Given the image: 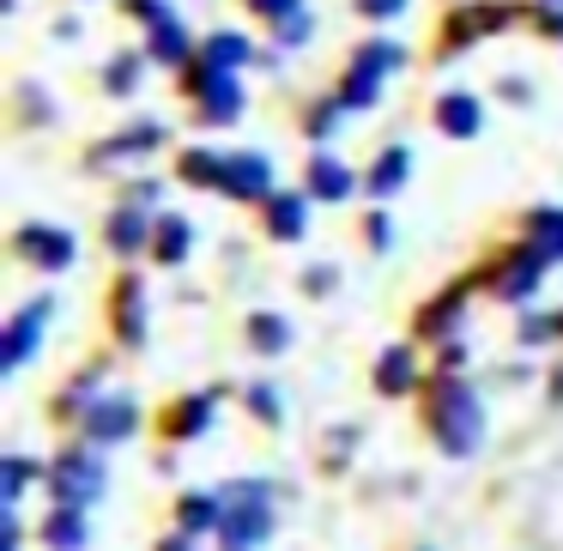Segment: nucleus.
Segmentation results:
<instances>
[{
  "label": "nucleus",
  "mask_w": 563,
  "mask_h": 551,
  "mask_svg": "<svg viewBox=\"0 0 563 551\" xmlns=\"http://www.w3.org/2000/svg\"><path fill=\"white\" fill-rule=\"evenodd\" d=\"M424 425L442 442V454H473L478 437H485V406H478V394L466 382L442 376L424 400Z\"/></svg>",
  "instance_id": "obj_1"
},
{
  "label": "nucleus",
  "mask_w": 563,
  "mask_h": 551,
  "mask_svg": "<svg viewBox=\"0 0 563 551\" xmlns=\"http://www.w3.org/2000/svg\"><path fill=\"white\" fill-rule=\"evenodd\" d=\"M231 497H224V551H261V539L273 533V491L261 485V478H249V485H224Z\"/></svg>",
  "instance_id": "obj_2"
},
{
  "label": "nucleus",
  "mask_w": 563,
  "mask_h": 551,
  "mask_svg": "<svg viewBox=\"0 0 563 551\" xmlns=\"http://www.w3.org/2000/svg\"><path fill=\"white\" fill-rule=\"evenodd\" d=\"M49 497H55V509H91L103 497V461L91 449H67L49 466Z\"/></svg>",
  "instance_id": "obj_3"
},
{
  "label": "nucleus",
  "mask_w": 563,
  "mask_h": 551,
  "mask_svg": "<svg viewBox=\"0 0 563 551\" xmlns=\"http://www.w3.org/2000/svg\"><path fill=\"white\" fill-rule=\"evenodd\" d=\"M406 62V49L400 43H364V49H357V62H352V74H345V86H340V103L345 110H369V103H376V91H382V79L394 74V67Z\"/></svg>",
  "instance_id": "obj_4"
},
{
  "label": "nucleus",
  "mask_w": 563,
  "mask_h": 551,
  "mask_svg": "<svg viewBox=\"0 0 563 551\" xmlns=\"http://www.w3.org/2000/svg\"><path fill=\"white\" fill-rule=\"evenodd\" d=\"M55 316V297H37V304H25L7 328H0V376H13V370H25L31 357H37V340L43 328H49Z\"/></svg>",
  "instance_id": "obj_5"
},
{
  "label": "nucleus",
  "mask_w": 563,
  "mask_h": 551,
  "mask_svg": "<svg viewBox=\"0 0 563 551\" xmlns=\"http://www.w3.org/2000/svg\"><path fill=\"white\" fill-rule=\"evenodd\" d=\"M13 249L31 261V267H43V273H67V267H74V231H62V224H19Z\"/></svg>",
  "instance_id": "obj_6"
},
{
  "label": "nucleus",
  "mask_w": 563,
  "mask_h": 551,
  "mask_svg": "<svg viewBox=\"0 0 563 551\" xmlns=\"http://www.w3.org/2000/svg\"><path fill=\"white\" fill-rule=\"evenodd\" d=\"M188 91H195V103H200V122H236V115H243V91H236V79L212 74L207 62L188 67Z\"/></svg>",
  "instance_id": "obj_7"
},
{
  "label": "nucleus",
  "mask_w": 563,
  "mask_h": 551,
  "mask_svg": "<svg viewBox=\"0 0 563 551\" xmlns=\"http://www.w3.org/2000/svg\"><path fill=\"white\" fill-rule=\"evenodd\" d=\"M224 195H231V200H249V207H267V200H273V164L261 158V152H231Z\"/></svg>",
  "instance_id": "obj_8"
},
{
  "label": "nucleus",
  "mask_w": 563,
  "mask_h": 551,
  "mask_svg": "<svg viewBox=\"0 0 563 551\" xmlns=\"http://www.w3.org/2000/svg\"><path fill=\"white\" fill-rule=\"evenodd\" d=\"M140 425V406L128 394H98V406L86 412V437L91 442H128Z\"/></svg>",
  "instance_id": "obj_9"
},
{
  "label": "nucleus",
  "mask_w": 563,
  "mask_h": 551,
  "mask_svg": "<svg viewBox=\"0 0 563 551\" xmlns=\"http://www.w3.org/2000/svg\"><path fill=\"white\" fill-rule=\"evenodd\" d=\"M430 122H437V134H449V140H473L478 128H485V103H478L473 91H449V98H437Z\"/></svg>",
  "instance_id": "obj_10"
},
{
  "label": "nucleus",
  "mask_w": 563,
  "mask_h": 551,
  "mask_svg": "<svg viewBox=\"0 0 563 551\" xmlns=\"http://www.w3.org/2000/svg\"><path fill=\"white\" fill-rule=\"evenodd\" d=\"M539 279H545V255H539V249H515L509 261H503V273L490 285H497L503 297H509V304H527V297L539 291Z\"/></svg>",
  "instance_id": "obj_11"
},
{
  "label": "nucleus",
  "mask_w": 563,
  "mask_h": 551,
  "mask_svg": "<svg viewBox=\"0 0 563 551\" xmlns=\"http://www.w3.org/2000/svg\"><path fill=\"white\" fill-rule=\"evenodd\" d=\"M152 207H134V200H122V207L110 212V249L115 255H140V249H152Z\"/></svg>",
  "instance_id": "obj_12"
},
{
  "label": "nucleus",
  "mask_w": 563,
  "mask_h": 551,
  "mask_svg": "<svg viewBox=\"0 0 563 551\" xmlns=\"http://www.w3.org/2000/svg\"><path fill=\"white\" fill-rule=\"evenodd\" d=\"M352 188H357V176L345 170L333 152H316V158H309V176H303V195L309 200H345Z\"/></svg>",
  "instance_id": "obj_13"
},
{
  "label": "nucleus",
  "mask_w": 563,
  "mask_h": 551,
  "mask_svg": "<svg viewBox=\"0 0 563 551\" xmlns=\"http://www.w3.org/2000/svg\"><path fill=\"white\" fill-rule=\"evenodd\" d=\"M376 388L388 394V400H400V394L418 388V357H412V345H388V352L376 357Z\"/></svg>",
  "instance_id": "obj_14"
},
{
  "label": "nucleus",
  "mask_w": 563,
  "mask_h": 551,
  "mask_svg": "<svg viewBox=\"0 0 563 551\" xmlns=\"http://www.w3.org/2000/svg\"><path fill=\"white\" fill-rule=\"evenodd\" d=\"M224 170H231V152H212V146H195L176 158V176L195 188H224Z\"/></svg>",
  "instance_id": "obj_15"
},
{
  "label": "nucleus",
  "mask_w": 563,
  "mask_h": 551,
  "mask_svg": "<svg viewBox=\"0 0 563 551\" xmlns=\"http://www.w3.org/2000/svg\"><path fill=\"white\" fill-rule=\"evenodd\" d=\"M267 231L279 243H297L309 231V195H273L267 200Z\"/></svg>",
  "instance_id": "obj_16"
},
{
  "label": "nucleus",
  "mask_w": 563,
  "mask_h": 551,
  "mask_svg": "<svg viewBox=\"0 0 563 551\" xmlns=\"http://www.w3.org/2000/svg\"><path fill=\"white\" fill-rule=\"evenodd\" d=\"M249 37H236V31H212L207 43H200V62L212 67V74H236V67H249Z\"/></svg>",
  "instance_id": "obj_17"
},
{
  "label": "nucleus",
  "mask_w": 563,
  "mask_h": 551,
  "mask_svg": "<svg viewBox=\"0 0 563 551\" xmlns=\"http://www.w3.org/2000/svg\"><path fill=\"white\" fill-rule=\"evenodd\" d=\"M188 243H195V224L176 219V212H164L158 231H152V261H164V267H176V261H188Z\"/></svg>",
  "instance_id": "obj_18"
},
{
  "label": "nucleus",
  "mask_w": 563,
  "mask_h": 551,
  "mask_svg": "<svg viewBox=\"0 0 563 551\" xmlns=\"http://www.w3.org/2000/svg\"><path fill=\"white\" fill-rule=\"evenodd\" d=\"M249 345H255V352H267V357L291 352V321L273 316V309H255V316H249Z\"/></svg>",
  "instance_id": "obj_19"
},
{
  "label": "nucleus",
  "mask_w": 563,
  "mask_h": 551,
  "mask_svg": "<svg viewBox=\"0 0 563 551\" xmlns=\"http://www.w3.org/2000/svg\"><path fill=\"white\" fill-rule=\"evenodd\" d=\"M152 146H164V128H158V122H134L128 134L103 140L98 158H103V164H110V158H140V152H152Z\"/></svg>",
  "instance_id": "obj_20"
},
{
  "label": "nucleus",
  "mask_w": 563,
  "mask_h": 551,
  "mask_svg": "<svg viewBox=\"0 0 563 551\" xmlns=\"http://www.w3.org/2000/svg\"><path fill=\"white\" fill-rule=\"evenodd\" d=\"M406 176H412V158H406V146H388L376 164H369V195H376V200H388L394 188L406 183Z\"/></svg>",
  "instance_id": "obj_21"
},
{
  "label": "nucleus",
  "mask_w": 563,
  "mask_h": 551,
  "mask_svg": "<svg viewBox=\"0 0 563 551\" xmlns=\"http://www.w3.org/2000/svg\"><path fill=\"white\" fill-rule=\"evenodd\" d=\"M43 546L49 551H79L86 546V509H55L43 521Z\"/></svg>",
  "instance_id": "obj_22"
},
{
  "label": "nucleus",
  "mask_w": 563,
  "mask_h": 551,
  "mask_svg": "<svg viewBox=\"0 0 563 551\" xmlns=\"http://www.w3.org/2000/svg\"><path fill=\"white\" fill-rule=\"evenodd\" d=\"M527 236H533V249H539L545 261H563V212H558V207L527 212Z\"/></svg>",
  "instance_id": "obj_23"
},
{
  "label": "nucleus",
  "mask_w": 563,
  "mask_h": 551,
  "mask_svg": "<svg viewBox=\"0 0 563 551\" xmlns=\"http://www.w3.org/2000/svg\"><path fill=\"white\" fill-rule=\"evenodd\" d=\"M115 333H122V345L146 340V316H140V285L134 279H122V291H115Z\"/></svg>",
  "instance_id": "obj_24"
},
{
  "label": "nucleus",
  "mask_w": 563,
  "mask_h": 551,
  "mask_svg": "<svg viewBox=\"0 0 563 551\" xmlns=\"http://www.w3.org/2000/svg\"><path fill=\"white\" fill-rule=\"evenodd\" d=\"M207 425H212V394H188V400L164 418V430H170V437H188V430H207Z\"/></svg>",
  "instance_id": "obj_25"
},
{
  "label": "nucleus",
  "mask_w": 563,
  "mask_h": 551,
  "mask_svg": "<svg viewBox=\"0 0 563 551\" xmlns=\"http://www.w3.org/2000/svg\"><path fill=\"white\" fill-rule=\"evenodd\" d=\"M176 521H183L188 533H207V527L224 521V497H183L176 503Z\"/></svg>",
  "instance_id": "obj_26"
},
{
  "label": "nucleus",
  "mask_w": 563,
  "mask_h": 551,
  "mask_svg": "<svg viewBox=\"0 0 563 551\" xmlns=\"http://www.w3.org/2000/svg\"><path fill=\"white\" fill-rule=\"evenodd\" d=\"M461 309H466V297H461V291H442V304H424L418 328H424V333H449L454 321H461Z\"/></svg>",
  "instance_id": "obj_27"
},
{
  "label": "nucleus",
  "mask_w": 563,
  "mask_h": 551,
  "mask_svg": "<svg viewBox=\"0 0 563 551\" xmlns=\"http://www.w3.org/2000/svg\"><path fill=\"white\" fill-rule=\"evenodd\" d=\"M146 55H152V62H183V55H195V49H188V43H183V25H176V19H170V25H158V31H152Z\"/></svg>",
  "instance_id": "obj_28"
},
{
  "label": "nucleus",
  "mask_w": 563,
  "mask_h": 551,
  "mask_svg": "<svg viewBox=\"0 0 563 551\" xmlns=\"http://www.w3.org/2000/svg\"><path fill=\"white\" fill-rule=\"evenodd\" d=\"M31 473H37V466H31L25 454H7V466H0V497L19 503V497H25V478H31Z\"/></svg>",
  "instance_id": "obj_29"
},
{
  "label": "nucleus",
  "mask_w": 563,
  "mask_h": 551,
  "mask_svg": "<svg viewBox=\"0 0 563 551\" xmlns=\"http://www.w3.org/2000/svg\"><path fill=\"white\" fill-rule=\"evenodd\" d=\"M309 31H316V19L303 13V0H291L279 13V43H309Z\"/></svg>",
  "instance_id": "obj_30"
},
{
  "label": "nucleus",
  "mask_w": 563,
  "mask_h": 551,
  "mask_svg": "<svg viewBox=\"0 0 563 551\" xmlns=\"http://www.w3.org/2000/svg\"><path fill=\"white\" fill-rule=\"evenodd\" d=\"M140 67H146V55H122V62L103 74V86H110L115 98H128V91H134V79H140Z\"/></svg>",
  "instance_id": "obj_31"
},
{
  "label": "nucleus",
  "mask_w": 563,
  "mask_h": 551,
  "mask_svg": "<svg viewBox=\"0 0 563 551\" xmlns=\"http://www.w3.org/2000/svg\"><path fill=\"white\" fill-rule=\"evenodd\" d=\"M249 406H255V418H261V425H279V400H273V388H267V382H255V388H249Z\"/></svg>",
  "instance_id": "obj_32"
},
{
  "label": "nucleus",
  "mask_w": 563,
  "mask_h": 551,
  "mask_svg": "<svg viewBox=\"0 0 563 551\" xmlns=\"http://www.w3.org/2000/svg\"><path fill=\"white\" fill-rule=\"evenodd\" d=\"M364 236H369L376 249H388V243H394V219H388V212H369V219H364Z\"/></svg>",
  "instance_id": "obj_33"
},
{
  "label": "nucleus",
  "mask_w": 563,
  "mask_h": 551,
  "mask_svg": "<svg viewBox=\"0 0 563 551\" xmlns=\"http://www.w3.org/2000/svg\"><path fill=\"white\" fill-rule=\"evenodd\" d=\"M357 13L364 19H394V13H406V0H357Z\"/></svg>",
  "instance_id": "obj_34"
},
{
  "label": "nucleus",
  "mask_w": 563,
  "mask_h": 551,
  "mask_svg": "<svg viewBox=\"0 0 563 551\" xmlns=\"http://www.w3.org/2000/svg\"><path fill=\"white\" fill-rule=\"evenodd\" d=\"M303 285L321 297V291H333V285H340V273H333V267H309V279H303Z\"/></svg>",
  "instance_id": "obj_35"
},
{
  "label": "nucleus",
  "mask_w": 563,
  "mask_h": 551,
  "mask_svg": "<svg viewBox=\"0 0 563 551\" xmlns=\"http://www.w3.org/2000/svg\"><path fill=\"white\" fill-rule=\"evenodd\" d=\"M249 7H255V13H267V19H279L285 7H291V0H249Z\"/></svg>",
  "instance_id": "obj_36"
},
{
  "label": "nucleus",
  "mask_w": 563,
  "mask_h": 551,
  "mask_svg": "<svg viewBox=\"0 0 563 551\" xmlns=\"http://www.w3.org/2000/svg\"><path fill=\"white\" fill-rule=\"evenodd\" d=\"M158 551H195V539H188V533H170V539H164Z\"/></svg>",
  "instance_id": "obj_37"
},
{
  "label": "nucleus",
  "mask_w": 563,
  "mask_h": 551,
  "mask_svg": "<svg viewBox=\"0 0 563 551\" xmlns=\"http://www.w3.org/2000/svg\"><path fill=\"white\" fill-rule=\"evenodd\" d=\"M545 7H563V0H545Z\"/></svg>",
  "instance_id": "obj_38"
}]
</instances>
